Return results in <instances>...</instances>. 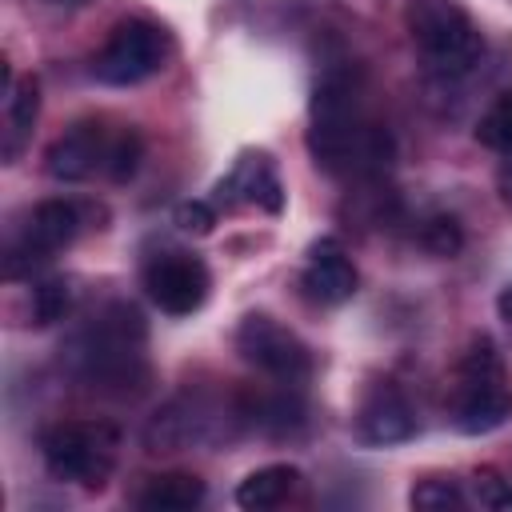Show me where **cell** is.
Instances as JSON below:
<instances>
[{
  "label": "cell",
  "mask_w": 512,
  "mask_h": 512,
  "mask_svg": "<svg viewBox=\"0 0 512 512\" xmlns=\"http://www.w3.org/2000/svg\"><path fill=\"white\" fill-rule=\"evenodd\" d=\"M308 116V152L316 168L348 180H376L392 168V132L368 112L352 72H328L312 92Z\"/></svg>",
  "instance_id": "obj_1"
},
{
  "label": "cell",
  "mask_w": 512,
  "mask_h": 512,
  "mask_svg": "<svg viewBox=\"0 0 512 512\" xmlns=\"http://www.w3.org/2000/svg\"><path fill=\"white\" fill-rule=\"evenodd\" d=\"M144 316L132 304H108L64 348L68 372L100 396H136L148 388Z\"/></svg>",
  "instance_id": "obj_2"
},
{
  "label": "cell",
  "mask_w": 512,
  "mask_h": 512,
  "mask_svg": "<svg viewBox=\"0 0 512 512\" xmlns=\"http://www.w3.org/2000/svg\"><path fill=\"white\" fill-rule=\"evenodd\" d=\"M404 28L428 68L440 76H464L484 56V36L468 8L456 0H412L404 8Z\"/></svg>",
  "instance_id": "obj_3"
},
{
  "label": "cell",
  "mask_w": 512,
  "mask_h": 512,
  "mask_svg": "<svg viewBox=\"0 0 512 512\" xmlns=\"http://www.w3.org/2000/svg\"><path fill=\"white\" fill-rule=\"evenodd\" d=\"M508 416H512V392L504 384L500 352L488 336H476L456 364L452 424L464 436H484V432H496Z\"/></svg>",
  "instance_id": "obj_4"
},
{
  "label": "cell",
  "mask_w": 512,
  "mask_h": 512,
  "mask_svg": "<svg viewBox=\"0 0 512 512\" xmlns=\"http://www.w3.org/2000/svg\"><path fill=\"white\" fill-rule=\"evenodd\" d=\"M40 452L56 480L80 488H104V480L116 468V432L108 424L60 420L40 432Z\"/></svg>",
  "instance_id": "obj_5"
},
{
  "label": "cell",
  "mask_w": 512,
  "mask_h": 512,
  "mask_svg": "<svg viewBox=\"0 0 512 512\" xmlns=\"http://www.w3.org/2000/svg\"><path fill=\"white\" fill-rule=\"evenodd\" d=\"M172 56V40L152 20H120L108 44L92 56V76L108 88H132L156 76Z\"/></svg>",
  "instance_id": "obj_6"
},
{
  "label": "cell",
  "mask_w": 512,
  "mask_h": 512,
  "mask_svg": "<svg viewBox=\"0 0 512 512\" xmlns=\"http://www.w3.org/2000/svg\"><path fill=\"white\" fill-rule=\"evenodd\" d=\"M236 352L260 368L264 376H272L276 384H300L312 376V352L308 344L288 332L284 324H276L264 312H248L236 328Z\"/></svg>",
  "instance_id": "obj_7"
},
{
  "label": "cell",
  "mask_w": 512,
  "mask_h": 512,
  "mask_svg": "<svg viewBox=\"0 0 512 512\" xmlns=\"http://www.w3.org/2000/svg\"><path fill=\"white\" fill-rule=\"evenodd\" d=\"M76 232H80V208L76 204H68V200H44V204H36L32 216L24 220L20 236L4 252V276L8 280L32 276V268H40L60 248H68L76 240Z\"/></svg>",
  "instance_id": "obj_8"
},
{
  "label": "cell",
  "mask_w": 512,
  "mask_h": 512,
  "mask_svg": "<svg viewBox=\"0 0 512 512\" xmlns=\"http://www.w3.org/2000/svg\"><path fill=\"white\" fill-rule=\"evenodd\" d=\"M212 276L192 252H160L144 264V292L168 316H192L208 300Z\"/></svg>",
  "instance_id": "obj_9"
},
{
  "label": "cell",
  "mask_w": 512,
  "mask_h": 512,
  "mask_svg": "<svg viewBox=\"0 0 512 512\" xmlns=\"http://www.w3.org/2000/svg\"><path fill=\"white\" fill-rule=\"evenodd\" d=\"M260 208L268 216L284 212V184L276 176V164L264 152H244L232 172L216 184V208Z\"/></svg>",
  "instance_id": "obj_10"
},
{
  "label": "cell",
  "mask_w": 512,
  "mask_h": 512,
  "mask_svg": "<svg viewBox=\"0 0 512 512\" xmlns=\"http://www.w3.org/2000/svg\"><path fill=\"white\" fill-rule=\"evenodd\" d=\"M108 148L112 140L104 136V128L96 120H80L72 124L64 136H56L44 152V172L60 184H76V180H88L96 168L108 164Z\"/></svg>",
  "instance_id": "obj_11"
},
{
  "label": "cell",
  "mask_w": 512,
  "mask_h": 512,
  "mask_svg": "<svg viewBox=\"0 0 512 512\" xmlns=\"http://www.w3.org/2000/svg\"><path fill=\"white\" fill-rule=\"evenodd\" d=\"M216 412L204 408L200 400L192 396H180L172 404H164L148 428H144V448L148 452H180L188 444H200V440H212L216 436Z\"/></svg>",
  "instance_id": "obj_12"
},
{
  "label": "cell",
  "mask_w": 512,
  "mask_h": 512,
  "mask_svg": "<svg viewBox=\"0 0 512 512\" xmlns=\"http://www.w3.org/2000/svg\"><path fill=\"white\" fill-rule=\"evenodd\" d=\"M356 436L364 444H404L416 436V412L400 388L376 384L356 408Z\"/></svg>",
  "instance_id": "obj_13"
},
{
  "label": "cell",
  "mask_w": 512,
  "mask_h": 512,
  "mask_svg": "<svg viewBox=\"0 0 512 512\" xmlns=\"http://www.w3.org/2000/svg\"><path fill=\"white\" fill-rule=\"evenodd\" d=\"M356 284H360V276H356L352 260L344 256V248L336 240H320L312 248V256H308V264H304V276H300L304 296L332 308V304L352 300Z\"/></svg>",
  "instance_id": "obj_14"
},
{
  "label": "cell",
  "mask_w": 512,
  "mask_h": 512,
  "mask_svg": "<svg viewBox=\"0 0 512 512\" xmlns=\"http://www.w3.org/2000/svg\"><path fill=\"white\" fill-rule=\"evenodd\" d=\"M296 488H300V468L296 464H264V468H256L240 480L236 504L248 508V512H268V508H280Z\"/></svg>",
  "instance_id": "obj_15"
},
{
  "label": "cell",
  "mask_w": 512,
  "mask_h": 512,
  "mask_svg": "<svg viewBox=\"0 0 512 512\" xmlns=\"http://www.w3.org/2000/svg\"><path fill=\"white\" fill-rule=\"evenodd\" d=\"M204 500V480L192 472H160L148 476L144 488L136 492V508L144 512H184Z\"/></svg>",
  "instance_id": "obj_16"
},
{
  "label": "cell",
  "mask_w": 512,
  "mask_h": 512,
  "mask_svg": "<svg viewBox=\"0 0 512 512\" xmlns=\"http://www.w3.org/2000/svg\"><path fill=\"white\" fill-rule=\"evenodd\" d=\"M40 116V88L36 80H20L8 96H4V160L12 164L24 148V140L32 136V124Z\"/></svg>",
  "instance_id": "obj_17"
},
{
  "label": "cell",
  "mask_w": 512,
  "mask_h": 512,
  "mask_svg": "<svg viewBox=\"0 0 512 512\" xmlns=\"http://www.w3.org/2000/svg\"><path fill=\"white\" fill-rule=\"evenodd\" d=\"M68 300H72V288H68L64 276H44V280H36V284H32V300H28L32 324H36V328H48V324L64 320Z\"/></svg>",
  "instance_id": "obj_18"
},
{
  "label": "cell",
  "mask_w": 512,
  "mask_h": 512,
  "mask_svg": "<svg viewBox=\"0 0 512 512\" xmlns=\"http://www.w3.org/2000/svg\"><path fill=\"white\" fill-rule=\"evenodd\" d=\"M476 140L496 156H512V92H504L476 124Z\"/></svg>",
  "instance_id": "obj_19"
},
{
  "label": "cell",
  "mask_w": 512,
  "mask_h": 512,
  "mask_svg": "<svg viewBox=\"0 0 512 512\" xmlns=\"http://www.w3.org/2000/svg\"><path fill=\"white\" fill-rule=\"evenodd\" d=\"M408 504L420 508V512H448V508H464V492L448 476H428V480L412 484Z\"/></svg>",
  "instance_id": "obj_20"
},
{
  "label": "cell",
  "mask_w": 512,
  "mask_h": 512,
  "mask_svg": "<svg viewBox=\"0 0 512 512\" xmlns=\"http://www.w3.org/2000/svg\"><path fill=\"white\" fill-rule=\"evenodd\" d=\"M420 248L432 252V256H456L464 248V228L456 216L448 212H436L420 224Z\"/></svg>",
  "instance_id": "obj_21"
},
{
  "label": "cell",
  "mask_w": 512,
  "mask_h": 512,
  "mask_svg": "<svg viewBox=\"0 0 512 512\" xmlns=\"http://www.w3.org/2000/svg\"><path fill=\"white\" fill-rule=\"evenodd\" d=\"M140 156H144V140H140L132 128H124L120 136H112V148H108V164H104V172H108L112 180H128V176L140 168Z\"/></svg>",
  "instance_id": "obj_22"
},
{
  "label": "cell",
  "mask_w": 512,
  "mask_h": 512,
  "mask_svg": "<svg viewBox=\"0 0 512 512\" xmlns=\"http://www.w3.org/2000/svg\"><path fill=\"white\" fill-rule=\"evenodd\" d=\"M176 228L188 232V236H208L216 228V204H204V200H184L176 204Z\"/></svg>",
  "instance_id": "obj_23"
},
{
  "label": "cell",
  "mask_w": 512,
  "mask_h": 512,
  "mask_svg": "<svg viewBox=\"0 0 512 512\" xmlns=\"http://www.w3.org/2000/svg\"><path fill=\"white\" fill-rule=\"evenodd\" d=\"M504 496H508V484L500 480L496 468H480L476 472V500L484 508H504Z\"/></svg>",
  "instance_id": "obj_24"
},
{
  "label": "cell",
  "mask_w": 512,
  "mask_h": 512,
  "mask_svg": "<svg viewBox=\"0 0 512 512\" xmlns=\"http://www.w3.org/2000/svg\"><path fill=\"white\" fill-rule=\"evenodd\" d=\"M496 192H500V204L512 212V156H500L496 164Z\"/></svg>",
  "instance_id": "obj_25"
},
{
  "label": "cell",
  "mask_w": 512,
  "mask_h": 512,
  "mask_svg": "<svg viewBox=\"0 0 512 512\" xmlns=\"http://www.w3.org/2000/svg\"><path fill=\"white\" fill-rule=\"evenodd\" d=\"M496 312H500V320H504V324H512V284L496 296Z\"/></svg>",
  "instance_id": "obj_26"
},
{
  "label": "cell",
  "mask_w": 512,
  "mask_h": 512,
  "mask_svg": "<svg viewBox=\"0 0 512 512\" xmlns=\"http://www.w3.org/2000/svg\"><path fill=\"white\" fill-rule=\"evenodd\" d=\"M504 508H512V488H508V496H504Z\"/></svg>",
  "instance_id": "obj_27"
},
{
  "label": "cell",
  "mask_w": 512,
  "mask_h": 512,
  "mask_svg": "<svg viewBox=\"0 0 512 512\" xmlns=\"http://www.w3.org/2000/svg\"><path fill=\"white\" fill-rule=\"evenodd\" d=\"M52 4H80V0H52Z\"/></svg>",
  "instance_id": "obj_28"
}]
</instances>
